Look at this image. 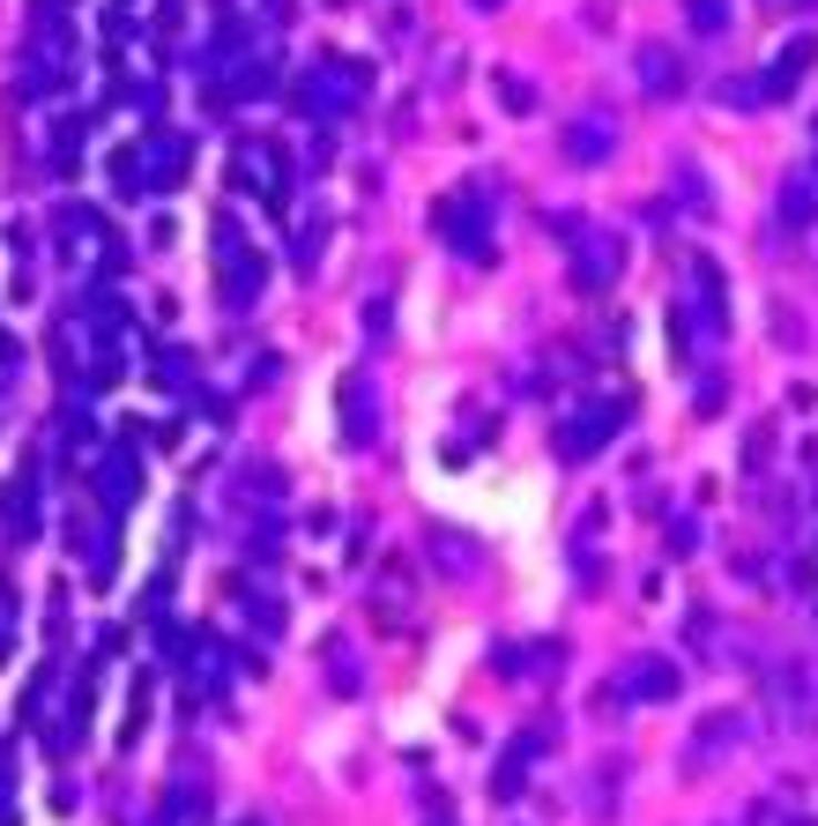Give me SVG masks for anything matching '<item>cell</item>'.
<instances>
[{
	"label": "cell",
	"mask_w": 818,
	"mask_h": 826,
	"mask_svg": "<svg viewBox=\"0 0 818 826\" xmlns=\"http://www.w3.org/2000/svg\"><path fill=\"white\" fill-rule=\"evenodd\" d=\"M693 321L707 328V335L729 328V275H721L715 253H693Z\"/></svg>",
	"instance_id": "6da1fadb"
},
{
	"label": "cell",
	"mask_w": 818,
	"mask_h": 826,
	"mask_svg": "<svg viewBox=\"0 0 818 826\" xmlns=\"http://www.w3.org/2000/svg\"><path fill=\"white\" fill-rule=\"evenodd\" d=\"M811 60H818V38H789V46L767 60V75H759V90H767V104L796 98L804 90V75H811Z\"/></svg>",
	"instance_id": "7a4b0ae2"
},
{
	"label": "cell",
	"mask_w": 818,
	"mask_h": 826,
	"mask_svg": "<svg viewBox=\"0 0 818 826\" xmlns=\"http://www.w3.org/2000/svg\"><path fill=\"white\" fill-rule=\"evenodd\" d=\"M781 224H789V231L818 224V172H789V179H781Z\"/></svg>",
	"instance_id": "3957f363"
},
{
	"label": "cell",
	"mask_w": 818,
	"mask_h": 826,
	"mask_svg": "<svg viewBox=\"0 0 818 826\" xmlns=\"http://www.w3.org/2000/svg\"><path fill=\"white\" fill-rule=\"evenodd\" d=\"M640 82L655 90V98H677V90H685V60H677V52H663V46H647V52H640Z\"/></svg>",
	"instance_id": "277c9868"
},
{
	"label": "cell",
	"mask_w": 818,
	"mask_h": 826,
	"mask_svg": "<svg viewBox=\"0 0 818 826\" xmlns=\"http://www.w3.org/2000/svg\"><path fill=\"white\" fill-rule=\"evenodd\" d=\"M677 685H685V671L663 663V655H647L640 671H633V693H640V701H677Z\"/></svg>",
	"instance_id": "5b68a950"
},
{
	"label": "cell",
	"mask_w": 818,
	"mask_h": 826,
	"mask_svg": "<svg viewBox=\"0 0 818 826\" xmlns=\"http://www.w3.org/2000/svg\"><path fill=\"white\" fill-rule=\"evenodd\" d=\"M715 98L729 104V112H759V104H767V90H759V75H721Z\"/></svg>",
	"instance_id": "8992f818"
},
{
	"label": "cell",
	"mask_w": 818,
	"mask_h": 826,
	"mask_svg": "<svg viewBox=\"0 0 818 826\" xmlns=\"http://www.w3.org/2000/svg\"><path fill=\"white\" fill-rule=\"evenodd\" d=\"M685 16H693L699 38H721L729 30V0H685Z\"/></svg>",
	"instance_id": "52a82bcc"
},
{
	"label": "cell",
	"mask_w": 818,
	"mask_h": 826,
	"mask_svg": "<svg viewBox=\"0 0 818 826\" xmlns=\"http://www.w3.org/2000/svg\"><path fill=\"white\" fill-rule=\"evenodd\" d=\"M767 454H774V425H759L751 440H744V476H759V470H767Z\"/></svg>",
	"instance_id": "ba28073f"
},
{
	"label": "cell",
	"mask_w": 818,
	"mask_h": 826,
	"mask_svg": "<svg viewBox=\"0 0 818 826\" xmlns=\"http://www.w3.org/2000/svg\"><path fill=\"white\" fill-rule=\"evenodd\" d=\"M693 551H699V522L677 514V522H669V558H693Z\"/></svg>",
	"instance_id": "9c48e42d"
},
{
	"label": "cell",
	"mask_w": 818,
	"mask_h": 826,
	"mask_svg": "<svg viewBox=\"0 0 818 826\" xmlns=\"http://www.w3.org/2000/svg\"><path fill=\"white\" fill-rule=\"evenodd\" d=\"M721 395H729V380H721V373H707V380H699V417H715V410H721Z\"/></svg>",
	"instance_id": "30bf717a"
},
{
	"label": "cell",
	"mask_w": 818,
	"mask_h": 826,
	"mask_svg": "<svg viewBox=\"0 0 818 826\" xmlns=\"http://www.w3.org/2000/svg\"><path fill=\"white\" fill-rule=\"evenodd\" d=\"M573 150H580V157H603V150H610V127H580V134H573Z\"/></svg>",
	"instance_id": "8fae6325"
},
{
	"label": "cell",
	"mask_w": 818,
	"mask_h": 826,
	"mask_svg": "<svg viewBox=\"0 0 818 826\" xmlns=\"http://www.w3.org/2000/svg\"><path fill=\"white\" fill-rule=\"evenodd\" d=\"M796 8H818V0H796Z\"/></svg>",
	"instance_id": "7c38bea8"
}]
</instances>
